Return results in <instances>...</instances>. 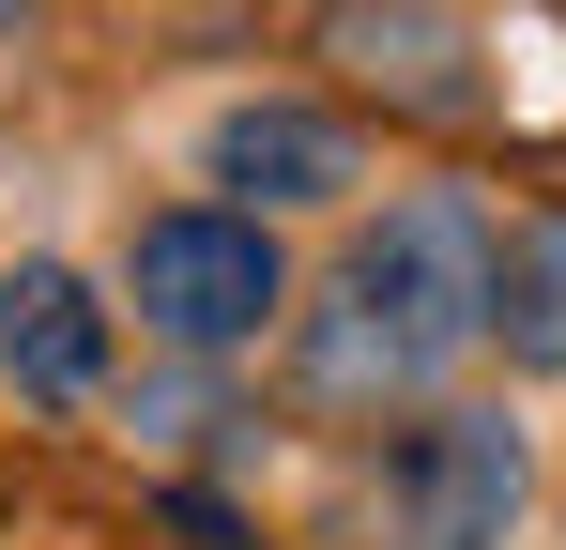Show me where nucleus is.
<instances>
[{"label":"nucleus","instance_id":"7","mask_svg":"<svg viewBox=\"0 0 566 550\" xmlns=\"http://www.w3.org/2000/svg\"><path fill=\"white\" fill-rule=\"evenodd\" d=\"M337 46H353V77H382L398 107H474L460 31H429V15H382V0H353V15H337Z\"/></svg>","mask_w":566,"mask_h":550},{"label":"nucleus","instance_id":"4","mask_svg":"<svg viewBox=\"0 0 566 550\" xmlns=\"http://www.w3.org/2000/svg\"><path fill=\"white\" fill-rule=\"evenodd\" d=\"M199 169L230 183L245 214H306V199L353 183V138H337L322 107H291V92H245V107H214V154H199Z\"/></svg>","mask_w":566,"mask_h":550},{"label":"nucleus","instance_id":"5","mask_svg":"<svg viewBox=\"0 0 566 550\" xmlns=\"http://www.w3.org/2000/svg\"><path fill=\"white\" fill-rule=\"evenodd\" d=\"M0 367H15L31 398H93V382H107L93 275H62V261H15V275H0Z\"/></svg>","mask_w":566,"mask_h":550},{"label":"nucleus","instance_id":"8","mask_svg":"<svg viewBox=\"0 0 566 550\" xmlns=\"http://www.w3.org/2000/svg\"><path fill=\"white\" fill-rule=\"evenodd\" d=\"M15 15H31V0H0V46H15Z\"/></svg>","mask_w":566,"mask_h":550},{"label":"nucleus","instance_id":"2","mask_svg":"<svg viewBox=\"0 0 566 550\" xmlns=\"http://www.w3.org/2000/svg\"><path fill=\"white\" fill-rule=\"evenodd\" d=\"M521 505H536V444L505 413H413L337 489V550H505Z\"/></svg>","mask_w":566,"mask_h":550},{"label":"nucleus","instance_id":"3","mask_svg":"<svg viewBox=\"0 0 566 550\" xmlns=\"http://www.w3.org/2000/svg\"><path fill=\"white\" fill-rule=\"evenodd\" d=\"M123 306L169 337V352H245L261 321L291 306L276 275V230L245 214V199H185V214H138V245H123Z\"/></svg>","mask_w":566,"mask_h":550},{"label":"nucleus","instance_id":"1","mask_svg":"<svg viewBox=\"0 0 566 550\" xmlns=\"http://www.w3.org/2000/svg\"><path fill=\"white\" fill-rule=\"evenodd\" d=\"M490 275H505V230H490L474 199H444V183L382 199L368 230L337 245V275H322V306H306V337H291V382H306L322 413H413V398L490 337Z\"/></svg>","mask_w":566,"mask_h":550},{"label":"nucleus","instance_id":"6","mask_svg":"<svg viewBox=\"0 0 566 550\" xmlns=\"http://www.w3.org/2000/svg\"><path fill=\"white\" fill-rule=\"evenodd\" d=\"M490 337H505V367L566 382V214H521V230H505V275H490Z\"/></svg>","mask_w":566,"mask_h":550}]
</instances>
